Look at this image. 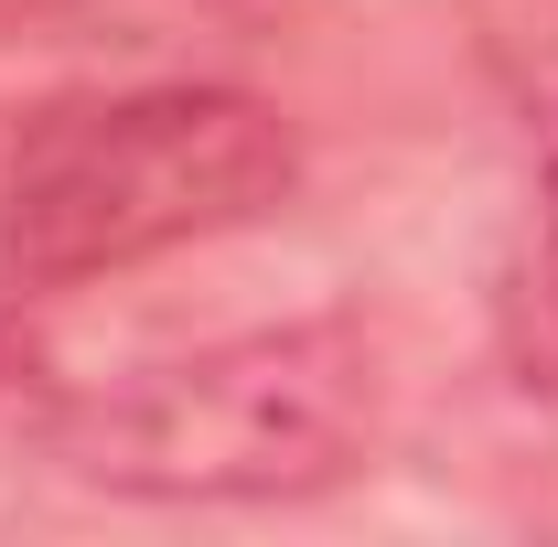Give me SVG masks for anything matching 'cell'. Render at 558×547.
I'll use <instances>...</instances> for the list:
<instances>
[{
	"label": "cell",
	"instance_id": "obj_1",
	"mask_svg": "<svg viewBox=\"0 0 558 547\" xmlns=\"http://www.w3.org/2000/svg\"><path fill=\"white\" fill-rule=\"evenodd\" d=\"M301 130L247 86H86L44 97L0 161V290L54 301L140 258L236 236L290 205Z\"/></svg>",
	"mask_w": 558,
	"mask_h": 547
},
{
	"label": "cell",
	"instance_id": "obj_2",
	"mask_svg": "<svg viewBox=\"0 0 558 547\" xmlns=\"http://www.w3.org/2000/svg\"><path fill=\"white\" fill-rule=\"evenodd\" d=\"M387 409L365 323H269L205 343L183 365H150L140 387L75 398L44 418V451L97 494L130 505H290L365 462Z\"/></svg>",
	"mask_w": 558,
	"mask_h": 547
},
{
	"label": "cell",
	"instance_id": "obj_3",
	"mask_svg": "<svg viewBox=\"0 0 558 547\" xmlns=\"http://www.w3.org/2000/svg\"><path fill=\"white\" fill-rule=\"evenodd\" d=\"M462 11H473V54L494 65V86L526 119H558V0H462Z\"/></svg>",
	"mask_w": 558,
	"mask_h": 547
}]
</instances>
